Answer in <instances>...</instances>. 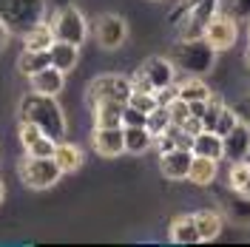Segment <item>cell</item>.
<instances>
[{
  "instance_id": "9a60e30c",
  "label": "cell",
  "mask_w": 250,
  "mask_h": 247,
  "mask_svg": "<svg viewBox=\"0 0 250 247\" xmlns=\"http://www.w3.org/2000/svg\"><path fill=\"white\" fill-rule=\"evenodd\" d=\"M91 108H94V128H120L123 125L125 103H120V100H100Z\"/></svg>"
},
{
  "instance_id": "d590c367",
  "label": "cell",
  "mask_w": 250,
  "mask_h": 247,
  "mask_svg": "<svg viewBox=\"0 0 250 247\" xmlns=\"http://www.w3.org/2000/svg\"><path fill=\"white\" fill-rule=\"evenodd\" d=\"M154 145H156V151L159 154H168V151H173L176 148V128H168V131H162L159 137H154Z\"/></svg>"
},
{
  "instance_id": "7a4b0ae2",
  "label": "cell",
  "mask_w": 250,
  "mask_h": 247,
  "mask_svg": "<svg viewBox=\"0 0 250 247\" xmlns=\"http://www.w3.org/2000/svg\"><path fill=\"white\" fill-rule=\"evenodd\" d=\"M171 62L185 74H208L216 62V51L205 40H179L171 51Z\"/></svg>"
},
{
  "instance_id": "4dcf8cb0",
  "label": "cell",
  "mask_w": 250,
  "mask_h": 247,
  "mask_svg": "<svg viewBox=\"0 0 250 247\" xmlns=\"http://www.w3.org/2000/svg\"><path fill=\"white\" fill-rule=\"evenodd\" d=\"M17 137H20V142H23V151L29 148V145H34L37 139L43 137V131L37 128L34 123H26V120H20V128H17Z\"/></svg>"
},
{
  "instance_id": "6da1fadb",
  "label": "cell",
  "mask_w": 250,
  "mask_h": 247,
  "mask_svg": "<svg viewBox=\"0 0 250 247\" xmlns=\"http://www.w3.org/2000/svg\"><path fill=\"white\" fill-rule=\"evenodd\" d=\"M17 111H20V120L34 123L46 137L57 139V142L65 139V131H68V125H65V114H62V108L57 105L54 97L29 91L23 100H20V108Z\"/></svg>"
},
{
  "instance_id": "e0dca14e",
  "label": "cell",
  "mask_w": 250,
  "mask_h": 247,
  "mask_svg": "<svg viewBox=\"0 0 250 247\" xmlns=\"http://www.w3.org/2000/svg\"><path fill=\"white\" fill-rule=\"evenodd\" d=\"M48 57H51V65L60 68L62 74L74 71L77 68V60H80V46L74 43H62V40H54V46L48 48Z\"/></svg>"
},
{
  "instance_id": "7c38bea8",
  "label": "cell",
  "mask_w": 250,
  "mask_h": 247,
  "mask_svg": "<svg viewBox=\"0 0 250 247\" xmlns=\"http://www.w3.org/2000/svg\"><path fill=\"white\" fill-rule=\"evenodd\" d=\"M222 145H225V159H228V162H242V159H248V154H250V125L239 120L233 131L222 137Z\"/></svg>"
},
{
  "instance_id": "277c9868",
  "label": "cell",
  "mask_w": 250,
  "mask_h": 247,
  "mask_svg": "<svg viewBox=\"0 0 250 247\" xmlns=\"http://www.w3.org/2000/svg\"><path fill=\"white\" fill-rule=\"evenodd\" d=\"M62 176V168L54 162V156H29L20 162V182L31 190H46L57 185Z\"/></svg>"
},
{
  "instance_id": "bcb514c9",
  "label": "cell",
  "mask_w": 250,
  "mask_h": 247,
  "mask_svg": "<svg viewBox=\"0 0 250 247\" xmlns=\"http://www.w3.org/2000/svg\"><path fill=\"white\" fill-rule=\"evenodd\" d=\"M248 43H250V29H248Z\"/></svg>"
},
{
  "instance_id": "d4e9b609",
  "label": "cell",
  "mask_w": 250,
  "mask_h": 247,
  "mask_svg": "<svg viewBox=\"0 0 250 247\" xmlns=\"http://www.w3.org/2000/svg\"><path fill=\"white\" fill-rule=\"evenodd\" d=\"M125 131V151L128 154H145L151 145H154V137L151 131L142 125V128H123Z\"/></svg>"
},
{
  "instance_id": "836d02e7",
  "label": "cell",
  "mask_w": 250,
  "mask_h": 247,
  "mask_svg": "<svg viewBox=\"0 0 250 247\" xmlns=\"http://www.w3.org/2000/svg\"><path fill=\"white\" fill-rule=\"evenodd\" d=\"M128 105H134V108H140L142 114H151V111L156 108V97H154V94L131 91V97H128Z\"/></svg>"
},
{
  "instance_id": "ffe728a7",
  "label": "cell",
  "mask_w": 250,
  "mask_h": 247,
  "mask_svg": "<svg viewBox=\"0 0 250 247\" xmlns=\"http://www.w3.org/2000/svg\"><path fill=\"white\" fill-rule=\"evenodd\" d=\"M193 154L196 156H208V159H225V145H222V137L216 131H202L193 139Z\"/></svg>"
},
{
  "instance_id": "cb8c5ba5",
  "label": "cell",
  "mask_w": 250,
  "mask_h": 247,
  "mask_svg": "<svg viewBox=\"0 0 250 247\" xmlns=\"http://www.w3.org/2000/svg\"><path fill=\"white\" fill-rule=\"evenodd\" d=\"M210 88H208V82L202 77H196V74H190L188 80H182L179 85H176V97L179 100H185V103H193V100H208L210 97Z\"/></svg>"
},
{
  "instance_id": "d6a6232c",
  "label": "cell",
  "mask_w": 250,
  "mask_h": 247,
  "mask_svg": "<svg viewBox=\"0 0 250 247\" xmlns=\"http://www.w3.org/2000/svg\"><path fill=\"white\" fill-rule=\"evenodd\" d=\"M54 148H57V139H51V137L43 134L34 145L26 148V154H29V156H54Z\"/></svg>"
},
{
  "instance_id": "30bf717a",
  "label": "cell",
  "mask_w": 250,
  "mask_h": 247,
  "mask_svg": "<svg viewBox=\"0 0 250 247\" xmlns=\"http://www.w3.org/2000/svg\"><path fill=\"white\" fill-rule=\"evenodd\" d=\"M91 145H94V151H97L100 156H105V159H114V156L125 154L123 125H120V128H94Z\"/></svg>"
},
{
  "instance_id": "8fae6325",
  "label": "cell",
  "mask_w": 250,
  "mask_h": 247,
  "mask_svg": "<svg viewBox=\"0 0 250 247\" xmlns=\"http://www.w3.org/2000/svg\"><path fill=\"white\" fill-rule=\"evenodd\" d=\"M190 162H193V151H185V148H173L168 154H159V170H162V176L171 179V182L188 179Z\"/></svg>"
},
{
  "instance_id": "4fadbf2b",
  "label": "cell",
  "mask_w": 250,
  "mask_h": 247,
  "mask_svg": "<svg viewBox=\"0 0 250 247\" xmlns=\"http://www.w3.org/2000/svg\"><path fill=\"white\" fill-rule=\"evenodd\" d=\"M140 71L151 80V85H154L156 91H159V88H168V85L176 82V65H173L168 57H148V60L140 65Z\"/></svg>"
},
{
  "instance_id": "d6986e66",
  "label": "cell",
  "mask_w": 250,
  "mask_h": 247,
  "mask_svg": "<svg viewBox=\"0 0 250 247\" xmlns=\"http://www.w3.org/2000/svg\"><path fill=\"white\" fill-rule=\"evenodd\" d=\"M54 26L51 23H34L26 34H23V46L29 48V51H48V48L54 46Z\"/></svg>"
},
{
  "instance_id": "1f68e13d",
  "label": "cell",
  "mask_w": 250,
  "mask_h": 247,
  "mask_svg": "<svg viewBox=\"0 0 250 247\" xmlns=\"http://www.w3.org/2000/svg\"><path fill=\"white\" fill-rule=\"evenodd\" d=\"M142 125H148V114H142L140 108H134V105H128V103H125V108H123V128H142Z\"/></svg>"
},
{
  "instance_id": "ba28073f",
  "label": "cell",
  "mask_w": 250,
  "mask_h": 247,
  "mask_svg": "<svg viewBox=\"0 0 250 247\" xmlns=\"http://www.w3.org/2000/svg\"><path fill=\"white\" fill-rule=\"evenodd\" d=\"M236 37H239V29H236V20L230 15H222V12H216V15L210 17V23H208V29H205V43L213 48V51H228V48H233Z\"/></svg>"
},
{
  "instance_id": "9c48e42d",
  "label": "cell",
  "mask_w": 250,
  "mask_h": 247,
  "mask_svg": "<svg viewBox=\"0 0 250 247\" xmlns=\"http://www.w3.org/2000/svg\"><path fill=\"white\" fill-rule=\"evenodd\" d=\"M125 37H128V23L120 15H103L97 20V43H100V48L114 51V48H120L125 43Z\"/></svg>"
},
{
  "instance_id": "f6af8a7d",
  "label": "cell",
  "mask_w": 250,
  "mask_h": 247,
  "mask_svg": "<svg viewBox=\"0 0 250 247\" xmlns=\"http://www.w3.org/2000/svg\"><path fill=\"white\" fill-rule=\"evenodd\" d=\"M245 60H248V71H250V48H248V57H245Z\"/></svg>"
},
{
  "instance_id": "83f0119b",
  "label": "cell",
  "mask_w": 250,
  "mask_h": 247,
  "mask_svg": "<svg viewBox=\"0 0 250 247\" xmlns=\"http://www.w3.org/2000/svg\"><path fill=\"white\" fill-rule=\"evenodd\" d=\"M248 179H250V162L248 159H242V162H230V170H228V187L242 190V187L248 185Z\"/></svg>"
},
{
  "instance_id": "60d3db41",
  "label": "cell",
  "mask_w": 250,
  "mask_h": 247,
  "mask_svg": "<svg viewBox=\"0 0 250 247\" xmlns=\"http://www.w3.org/2000/svg\"><path fill=\"white\" fill-rule=\"evenodd\" d=\"M9 34H12V31L6 29V23L0 20V48H3V46H6V43H9Z\"/></svg>"
},
{
  "instance_id": "484cf974",
  "label": "cell",
  "mask_w": 250,
  "mask_h": 247,
  "mask_svg": "<svg viewBox=\"0 0 250 247\" xmlns=\"http://www.w3.org/2000/svg\"><path fill=\"white\" fill-rule=\"evenodd\" d=\"M228 216L236 225H250V196L245 190H233V196L228 199Z\"/></svg>"
},
{
  "instance_id": "ac0fdd59",
  "label": "cell",
  "mask_w": 250,
  "mask_h": 247,
  "mask_svg": "<svg viewBox=\"0 0 250 247\" xmlns=\"http://www.w3.org/2000/svg\"><path fill=\"white\" fill-rule=\"evenodd\" d=\"M168 239L173 245H199V230H196V219L193 216H176L168 227Z\"/></svg>"
},
{
  "instance_id": "8992f818",
  "label": "cell",
  "mask_w": 250,
  "mask_h": 247,
  "mask_svg": "<svg viewBox=\"0 0 250 247\" xmlns=\"http://www.w3.org/2000/svg\"><path fill=\"white\" fill-rule=\"evenodd\" d=\"M51 26H54V37L62 40V43L83 46L85 37H88V23H85V17L77 6H62L60 12H54Z\"/></svg>"
},
{
  "instance_id": "4316f807",
  "label": "cell",
  "mask_w": 250,
  "mask_h": 247,
  "mask_svg": "<svg viewBox=\"0 0 250 247\" xmlns=\"http://www.w3.org/2000/svg\"><path fill=\"white\" fill-rule=\"evenodd\" d=\"M148 131H151V137H159L162 131H168L171 128V114H168V105H156L151 114H148V125H145Z\"/></svg>"
},
{
  "instance_id": "f35d334b",
  "label": "cell",
  "mask_w": 250,
  "mask_h": 247,
  "mask_svg": "<svg viewBox=\"0 0 250 247\" xmlns=\"http://www.w3.org/2000/svg\"><path fill=\"white\" fill-rule=\"evenodd\" d=\"M156 97V105H168L173 97H176V82L173 85H168V88H159V91H154Z\"/></svg>"
},
{
  "instance_id": "e575fe53",
  "label": "cell",
  "mask_w": 250,
  "mask_h": 247,
  "mask_svg": "<svg viewBox=\"0 0 250 247\" xmlns=\"http://www.w3.org/2000/svg\"><path fill=\"white\" fill-rule=\"evenodd\" d=\"M236 123H239V117H236V111L225 105V111H222V117H219V123H216V134H219V137H225V134H230V131L236 128Z\"/></svg>"
},
{
  "instance_id": "ee69618b",
  "label": "cell",
  "mask_w": 250,
  "mask_h": 247,
  "mask_svg": "<svg viewBox=\"0 0 250 247\" xmlns=\"http://www.w3.org/2000/svg\"><path fill=\"white\" fill-rule=\"evenodd\" d=\"M242 190H245V193H248V196H250V179H248V185L242 187Z\"/></svg>"
},
{
  "instance_id": "2e32d148",
  "label": "cell",
  "mask_w": 250,
  "mask_h": 247,
  "mask_svg": "<svg viewBox=\"0 0 250 247\" xmlns=\"http://www.w3.org/2000/svg\"><path fill=\"white\" fill-rule=\"evenodd\" d=\"M219 176V162L216 159H208V156H196L193 154V162H190V170H188V179L196 187H210Z\"/></svg>"
},
{
  "instance_id": "ab89813d",
  "label": "cell",
  "mask_w": 250,
  "mask_h": 247,
  "mask_svg": "<svg viewBox=\"0 0 250 247\" xmlns=\"http://www.w3.org/2000/svg\"><path fill=\"white\" fill-rule=\"evenodd\" d=\"M176 148H185V151H193V137H188V134H182V131L176 128Z\"/></svg>"
},
{
  "instance_id": "7bdbcfd3",
  "label": "cell",
  "mask_w": 250,
  "mask_h": 247,
  "mask_svg": "<svg viewBox=\"0 0 250 247\" xmlns=\"http://www.w3.org/2000/svg\"><path fill=\"white\" fill-rule=\"evenodd\" d=\"M3 196H6V187H3V182H0V202H3Z\"/></svg>"
},
{
  "instance_id": "52a82bcc",
  "label": "cell",
  "mask_w": 250,
  "mask_h": 247,
  "mask_svg": "<svg viewBox=\"0 0 250 247\" xmlns=\"http://www.w3.org/2000/svg\"><path fill=\"white\" fill-rule=\"evenodd\" d=\"M85 97L88 103H100V100H120V103H128L131 97V80L123 77V74H100L88 82L85 88Z\"/></svg>"
},
{
  "instance_id": "5b68a950",
  "label": "cell",
  "mask_w": 250,
  "mask_h": 247,
  "mask_svg": "<svg viewBox=\"0 0 250 247\" xmlns=\"http://www.w3.org/2000/svg\"><path fill=\"white\" fill-rule=\"evenodd\" d=\"M219 12L216 0H199L196 6L190 9H182V20H179V29H176V37L179 40H202L205 29L210 23V17Z\"/></svg>"
},
{
  "instance_id": "f1b7e54d",
  "label": "cell",
  "mask_w": 250,
  "mask_h": 247,
  "mask_svg": "<svg viewBox=\"0 0 250 247\" xmlns=\"http://www.w3.org/2000/svg\"><path fill=\"white\" fill-rule=\"evenodd\" d=\"M219 12L230 15L233 20H250V0H216Z\"/></svg>"
},
{
  "instance_id": "44dd1931",
  "label": "cell",
  "mask_w": 250,
  "mask_h": 247,
  "mask_svg": "<svg viewBox=\"0 0 250 247\" xmlns=\"http://www.w3.org/2000/svg\"><path fill=\"white\" fill-rule=\"evenodd\" d=\"M193 219H196L199 242H213L222 236V213L219 210H199V213H193Z\"/></svg>"
},
{
  "instance_id": "5bb4252c",
  "label": "cell",
  "mask_w": 250,
  "mask_h": 247,
  "mask_svg": "<svg viewBox=\"0 0 250 247\" xmlns=\"http://www.w3.org/2000/svg\"><path fill=\"white\" fill-rule=\"evenodd\" d=\"M29 85L34 94H46V97H57L62 91V85H65V74H62L60 68H54V65H46L43 71H37V74H31L29 77Z\"/></svg>"
},
{
  "instance_id": "7dc6e473",
  "label": "cell",
  "mask_w": 250,
  "mask_h": 247,
  "mask_svg": "<svg viewBox=\"0 0 250 247\" xmlns=\"http://www.w3.org/2000/svg\"><path fill=\"white\" fill-rule=\"evenodd\" d=\"M248 162H250V154H248Z\"/></svg>"
},
{
  "instance_id": "f546056e",
  "label": "cell",
  "mask_w": 250,
  "mask_h": 247,
  "mask_svg": "<svg viewBox=\"0 0 250 247\" xmlns=\"http://www.w3.org/2000/svg\"><path fill=\"white\" fill-rule=\"evenodd\" d=\"M168 114H171V125H173V128H179V125L190 117V105H188L185 100L173 97L171 103H168Z\"/></svg>"
},
{
  "instance_id": "b9f144b4",
  "label": "cell",
  "mask_w": 250,
  "mask_h": 247,
  "mask_svg": "<svg viewBox=\"0 0 250 247\" xmlns=\"http://www.w3.org/2000/svg\"><path fill=\"white\" fill-rule=\"evenodd\" d=\"M199 0H182V9H190V6H196Z\"/></svg>"
},
{
  "instance_id": "3957f363",
  "label": "cell",
  "mask_w": 250,
  "mask_h": 247,
  "mask_svg": "<svg viewBox=\"0 0 250 247\" xmlns=\"http://www.w3.org/2000/svg\"><path fill=\"white\" fill-rule=\"evenodd\" d=\"M43 0H0V20L9 31H26L43 20Z\"/></svg>"
},
{
  "instance_id": "8d00e7d4",
  "label": "cell",
  "mask_w": 250,
  "mask_h": 247,
  "mask_svg": "<svg viewBox=\"0 0 250 247\" xmlns=\"http://www.w3.org/2000/svg\"><path fill=\"white\" fill-rule=\"evenodd\" d=\"M179 131H182V134H188V137L196 139V134H202V120H199V117H188L185 123L179 125Z\"/></svg>"
},
{
  "instance_id": "7402d4cb",
  "label": "cell",
  "mask_w": 250,
  "mask_h": 247,
  "mask_svg": "<svg viewBox=\"0 0 250 247\" xmlns=\"http://www.w3.org/2000/svg\"><path fill=\"white\" fill-rule=\"evenodd\" d=\"M54 162L62 168V173H74L80 170L83 165V151H80L74 142H57V148H54Z\"/></svg>"
},
{
  "instance_id": "603a6c76",
  "label": "cell",
  "mask_w": 250,
  "mask_h": 247,
  "mask_svg": "<svg viewBox=\"0 0 250 247\" xmlns=\"http://www.w3.org/2000/svg\"><path fill=\"white\" fill-rule=\"evenodd\" d=\"M46 65H51V57H48V51H23L20 57H17V74H23V77H31V74H37V71H43Z\"/></svg>"
},
{
  "instance_id": "74e56055",
  "label": "cell",
  "mask_w": 250,
  "mask_h": 247,
  "mask_svg": "<svg viewBox=\"0 0 250 247\" xmlns=\"http://www.w3.org/2000/svg\"><path fill=\"white\" fill-rule=\"evenodd\" d=\"M233 111H236V117H239L242 123H248V125H250V94H245V97L236 103Z\"/></svg>"
}]
</instances>
